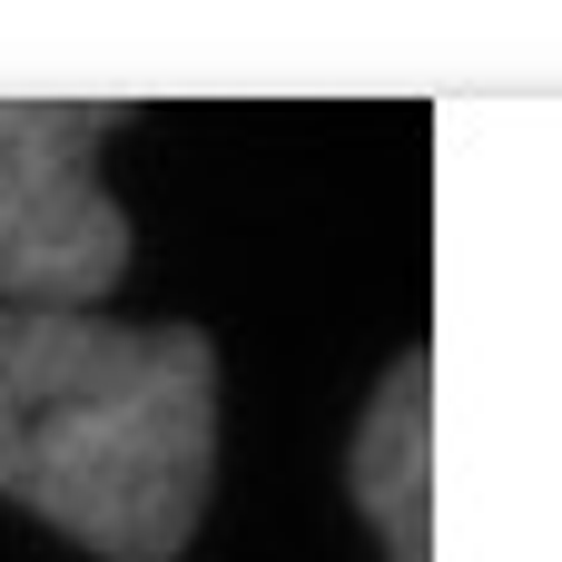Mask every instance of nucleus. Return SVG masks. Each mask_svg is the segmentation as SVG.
<instances>
[{"instance_id": "obj_1", "label": "nucleus", "mask_w": 562, "mask_h": 562, "mask_svg": "<svg viewBox=\"0 0 562 562\" xmlns=\"http://www.w3.org/2000/svg\"><path fill=\"white\" fill-rule=\"evenodd\" d=\"M0 504L99 562H178L217 504V346L128 316H0Z\"/></svg>"}, {"instance_id": "obj_2", "label": "nucleus", "mask_w": 562, "mask_h": 562, "mask_svg": "<svg viewBox=\"0 0 562 562\" xmlns=\"http://www.w3.org/2000/svg\"><path fill=\"white\" fill-rule=\"evenodd\" d=\"M128 109H0V316H99L138 257L99 148Z\"/></svg>"}]
</instances>
